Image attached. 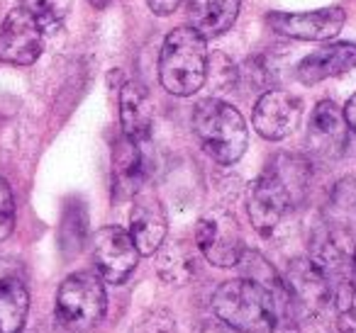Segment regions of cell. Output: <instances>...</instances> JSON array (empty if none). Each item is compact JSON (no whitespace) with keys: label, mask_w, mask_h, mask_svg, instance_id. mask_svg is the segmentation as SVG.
I'll return each mask as SVG.
<instances>
[{"label":"cell","mask_w":356,"mask_h":333,"mask_svg":"<svg viewBox=\"0 0 356 333\" xmlns=\"http://www.w3.org/2000/svg\"><path fill=\"white\" fill-rule=\"evenodd\" d=\"M93 263L110 284H122L139 263V250L122 226H103L93 236Z\"/></svg>","instance_id":"9c48e42d"},{"label":"cell","mask_w":356,"mask_h":333,"mask_svg":"<svg viewBox=\"0 0 356 333\" xmlns=\"http://www.w3.org/2000/svg\"><path fill=\"white\" fill-rule=\"evenodd\" d=\"M168 231L166 212L154 192L139 190L134 195L132 214H129V236L137 246L139 255H152L163 246Z\"/></svg>","instance_id":"4fadbf2b"},{"label":"cell","mask_w":356,"mask_h":333,"mask_svg":"<svg viewBox=\"0 0 356 333\" xmlns=\"http://www.w3.org/2000/svg\"><path fill=\"white\" fill-rule=\"evenodd\" d=\"M346 20L344 8H320L307 12H268L266 25L273 35L300 42H325L341 32Z\"/></svg>","instance_id":"ba28073f"},{"label":"cell","mask_w":356,"mask_h":333,"mask_svg":"<svg viewBox=\"0 0 356 333\" xmlns=\"http://www.w3.org/2000/svg\"><path fill=\"white\" fill-rule=\"evenodd\" d=\"M298 326H300V333H339V328L325 321V314H320V316L300 318Z\"/></svg>","instance_id":"603a6c76"},{"label":"cell","mask_w":356,"mask_h":333,"mask_svg":"<svg viewBox=\"0 0 356 333\" xmlns=\"http://www.w3.org/2000/svg\"><path fill=\"white\" fill-rule=\"evenodd\" d=\"M344 119H346V127L351 129V132H356V93L349 98V103H346L344 108Z\"/></svg>","instance_id":"d4e9b609"},{"label":"cell","mask_w":356,"mask_h":333,"mask_svg":"<svg viewBox=\"0 0 356 333\" xmlns=\"http://www.w3.org/2000/svg\"><path fill=\"white\" fill-rule=\"evenodd\" d=\"M208 44L191 25L176 27L159 51V83L176 98H191L208 80Z\"/></svg>","instance_id":"3957f363"},{"label":"cell","mask_w":356,"mask_h":333,"mask_svg":"<svg viewBox=\"0 0 356 333\" xmlns=\"http://www.w3.org/2000/svg\"><path fill=\"white\" fill-rule=\"evenodd\" d=\"M13 229H15V200L10 185L0 178V241H6Z\"/></svg>","instance_id":"44dd1931"},{"label":"cell","mask_w":356,"mask_h":333,"mask_svg":"<svg viewBox=\"0 0 356 333\" xmlns=\"http://www.w3.org/2000/svg\"><path fill=\"white\" fill-rule=\"evenodd\" d=\"M351 282L356 284V246H354V253H351Z\"/></svg>","instance_id":"484cf974"},{"label":"cell","mask_w":356,"mask_h":333,"mask_svg":"<svg viewBox=\"0 0 356 333\" xmlns=\"http://www.w3.org/2000/svg\"><path fill=\"white\" fill-rule=\"evenodd\" d=\"M144 185V153L142 144L122 134L113 151V187L118 200H129Z\"/></svg>","instance_id":"2e32d148"},{"label":"cell","mask_w":356,"mask_h":333,"mask_svg":"<svg viewBox=\"0 0 356 333\" xmlns=\"http://www.w3.org/2000/svg\"><path fill=\"white\" fill-rule=\"evenodd\" d=\"M351 69H356V42H332L298 64V80L315 85L325 78L344 76Z\"/></svg>","instance_id":"5bb4252c"},{"label":"cell","mask_w":356,"mask_h":333,"mask_svg":"<svg viewBox=\"0 0 356 333\" xmlns=\"http://www.w3.org/2000/svg\"><path fill=\"white\" fill-rule=\"evenodd\" d=\"M283 284H286L291 311L298 316V321L307 316H320L332 304L334 284L310 258L293 260L283 275Z\"/></svg>","instance_id":"8992f818"},{"label":"cell","mask_w":356,"mask_h":333,"mask_svg":"<svg viewBox=\"0 0 356 333\" xmlns=\"http://www.w3.org/2000/svg\"><path fill=\"white\" fill-rule=\"evenodd\" d=\"M30 311V294L17 278H0V333H20Z\"/></svg>","instance_id":"ac0fdd59"},{"label":"cell","mask_w":356,"mask_h":333,"mask_svg":"<svg viewBox=\"0 0 356 333\" xmlns=\"http://www.w3.org/2000/svg\"><path fill=\"white\" fill-rule=\"evenodd\" d=\"M120 122H122V134L137 144H144L152 137L154 110L152 98H149L147 85L129 80L120 90Z\"/></svg>","instance_id":"9a60e30c"},{"label":"cell","mask_w":356,"mask_h":333,"mask_svg":"<svg viewBox=\"0 0 356 333\" xmlns=\"http://www.w3.org/2000/svg\"><path fill=\"white\" fill-rule=\"evenodd\" d=\"M147 3H149V8H152L154 15L166 17V15H173V12L181 8L184 0H147Z\"/></svg>","instance_id":"cb8c5ba5"},{"label":"cell","mask_w":356,"mask_h":333,"mask_svg":"<svg viewBox=\"0 0 356 333\" xmlns=\"http://www.w3.org/2000/svg\"><path fill=\"white\" fill-rule=\"evenodd\" d=\"M42 44H44V32L25 8H15L0 25V61L3 64L32 66L40 59Z\"/></svg>","instance_id":"30bf717a"},{"label":"cell","mask_w":356,"mask_h":333,"mask_svg":"<svg viewBox=\"0 0 356 333\" xmlns=\"http://www.w3.org/2000/svg\"><path fill=\"white\" fill-rule=\"evenodd\" d=\"M242 0H188V25L195 32L213 40L237 22Z\"/></svg>","instance_id":"e0dca14e"},{"label":"cell","mask_w":356,"mask_h":333,"mask_svg":"<svg viewBox=\"0 0 356 333\" xmlns=\"http://www.w3.org/2000/svg\"><path fill=\"white\" fill-rule=\"evenodd\" d=\"M310 163L300 156H273L249 190V219L259 234H271L310 190Z\"/></svg>","instance_id":"6da1fadb"},{"label":"cell","mask_w":356,"mask_h":333,"mask_svg":"<svg viewBox=\"0 0 356 333\" xmlns=\"http://www.w3.org/2000/svg\"><path fill=\"white\" fill-rule=\"evenodd\" d=\"M193 132L203 151L220 166H232L249 146L242 112L220 98H205L193 110Z\"/></svg>","instance_id":"277c9868"},{"label":"cell","mask_w":356,"mask_h":333,"mask_svg":"<svg viewBox=\"0 0 356 333\" xmlns=\"http://www.w3.org/2000/svg\"><path fill=\"white\" fill-rule=\"evenodd\" d=\"M195 244L205 260L218 268H234L244 255V236L229 212H210L198 221Z\"/></svg>","instance_id":"52a82bcc"},{"label":"cell","mask_w":356,"mask_h":333,"mask_svg":"<svg viewBox=\"0 0 356 333\" xmlns=\"http://www.w3.org/2000/svg\"><path fill=\"white\" fill-rule=\"evenodd\" d=\"M134 333H173V318L166 311H154L139 318Z\"/></svg>","instance_id":"7402d4cb"},{"label":"cell","mask_w":356,"mask_h":333,"mask_svg":"<svg viewBox=\"0 0 356 333\" xmlns=\"http://www.w3.org/2000/svg\"><path fill=\"white\" fill-rule=\"evenodd\" d=\"M108 311V294L100 275L74 273L56 292V318L74 333H86L103 321Z\"/></svg>","instance_id":"5b68a950"},{"label":"cell","mask_w":356,"mask_h":333,"mask_svg":"<svg viewBox=\"0 0 356 333\" xmlns=\"http://www.w3.org/2000/svg\"><path fill=\"white\" fill-rule=\"evenodd\" d=\"M20 8H25L40 22L44 35H51V32H59L64 25L71 0H20Z\"/></svg>","instance_id":"d6986e66"},{"label":"cell","mask_w":356,"mask_h":333,"mask_svg":"<svg viewBox=\"0 0 356 333\" xmlns=\"http://www.w3.org/2000/svg\"><path fill=\"white\" fill-rule=\"evenodd\" d=\"M302 103L288 90H266L257 100L252 112L254 129L268 142H281L291 137L300 124Z\"/></svg>","instance_id":"8fae6325"},{"label":"cell","mask_w":356,"mask_h":333,"mask_svg":"<svg viewBox=\"0 0 356 333\" xmlns=\"http://www.w3.org/2000/svg\"><path fill=\"white\" fill-rule=\"evenodd\" d=\"M108 3H110V0H90V6L98 8V10H103V8H108Z\"/></svg>","instance_id":"4316f807"},{"label":"cell","mask_w":356,"mask_h":333,"mask_svg":"<svg viewBox=\"0 0 356 333\" xmlns=\"http://www.w3.org/2000/svg\"><path fill=\"white\" fill-rule=\"evenodd\" d=\"M346 119L344 112L332 100L315 105L307 127V151L317 161H337L346 148Z\"/></svg>","instance_id":"7c38bea8"},{"label":"cell","mask_w":356,"mask_h":333,"mask_svg":"<svg viewBox=\"0 0 356 333\" xmlns=\"http://www.w3.org/2000/svg\"><path fill=\"white\" fill-rule=\"evenodd\" d=\"M332 307L339 333H356V284L351 282V278L334 284Z\"/></svg>","instance_id":"ffe728a7"},{"label":"cell","mask_w":356,"mask_h":333,"mask_svg":"<svg viewBox=\"0 0 356 333\" xmlns=\"http://www.w3.org/2000/svg\"><path fill=\"white\" fill-rule=\"evenodd\" d=\"M213 311L237 333H273L291 314L286 292H273L252 278L222 282L213 294Z\"/></svg>","instance_id":"7a4b0ae2"}]
</instances>
